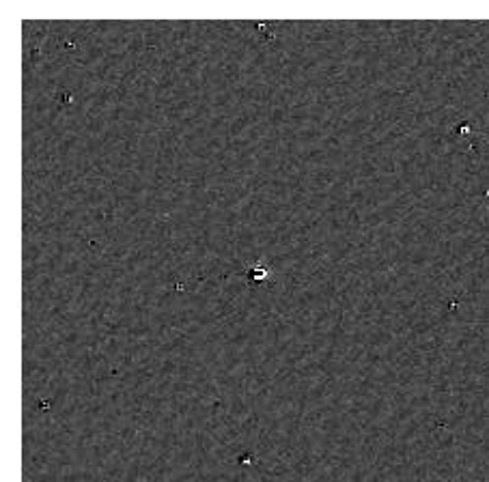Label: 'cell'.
Instances as JSON below:
<instances>
[{
  "mask_svg": "<svg viewBox=\"0 0 489 482\" xmlns=\"http://www.w3.org/2000/svg\"><path fill=\"white\" fill-rule=\"evenodd\" d=\"M257 37L261 39V43H272L276 39V31H274V24L272 22H259L257 24Z\"/></svg>",
  "mask_w": 489,
  "mask_h": 482,
  "instance_id": "6da1fadb",
  "label": "cell"
},
{
  "mask_svg": "<svg viewBox=\"0 0 489 482\" xmlns=\"http://www.w3.org/2000/svg\"><path fill=\"white\" fill-rule=\"evenodd\" d=\"M72 93H69V91H63V88H61V91H58L56 93V101H58V104H65V106H67V104H72Z\"/></svg>",
  "mask_w": 489,
  "mask_h": 482,
  "instance_id": "3957f363",
  "label": "cell"
},
{
  "mask_svg": "<svg viewBox=\"0 0 489 482\" xmlns=\"http://www.w3.org/2000/svg\"><path fill=\"white\" fill-rule=\"evenodd\" d=\"M269 278V269L265 265H255L248 269V280L250 282H259V280H267Z\"/></svg>",
  "mask_w": 489,
  "mask_h": 482,
  "instance_id": "7a4b0ae2",
  "label": "cell"
}]
</instances>
